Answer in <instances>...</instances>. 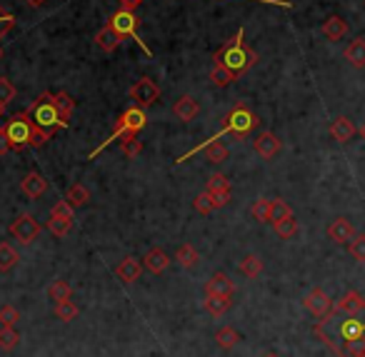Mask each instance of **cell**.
<instances>
[{
	"mask_svg": "<svg viewBox=\"0 0 365 357\" xmlns=\"http://www.w3.org/2000/svg\"><path fill=\"white\" fill-rule=\"evenodd\" d=\"M358 135H360V137H363V140H365V123H363V125H360V128H358Z\"/></svg>",
	"mask_w": 365,
	"mask_h": 357,
	"instance_id": "51",
	"label": "cell"
},
{
	"mask_svg": "<svg viewBox=\"0 0 365 357\" xmlns=\"http://www.w3.org/2000/svg\"><path fill=\"white\" fill-rule=\"evenodd\" d=\"M288 215H293V208H290V205H288L286 200L275 197V200H273V208H270V225L281 222L283 218H288Z\"/></svg>",
	"mask_w": 365,
	"mask_h": 357,
	"instance_id": "37",
	"label": "cell"
},
{
	"mask_svg": "<svg viewBox=\"0 0 365 357\" xmlns=\"http://www.w3.org/2000/svg\"><path fill=\"white\" fill-rule=\"evenodd\" d=\"M0 60H3V48H0Z\"/></svg>",
	"mask_w": 365,
	"mask_h": 357,
	"instance_id": "54",
	"label": "cell"
},
{
	"mask_svg": "<svg viewBox=\"0 0 365 357\" xmlns=\"http://www.w3.org/2000/svg\"><path fill=\"white\" fill-rule=\"evenodd\" d=\"M120 150H123L125 157H138L140 153H143V143L138 140V137H125V140H120Z\"/></svg>",
	"mask_w": 365,
	"mask_h": 357,
	"instance_id": "40",
	"label": "cell"
},
{
	"mask_svg": "<svg viewBox=\"0 0 365 357\" xmlns=\"http://www.w3.org/2000/svg\"><path fill=\"white\" fill-rule=\"evenodd\" d=\"M198 113H200V105H198L196 97L182 95V97H178L176 103H173V115H176L178 120H182V123H190V120H196Z\"/></svg>",
	"mask_w": 365,
	"mask_h": 357,
	"instance_id": "14",
	"label": "cell"
},
{
	"mask_svg": "<svg viewBox=\"0 0 365 357\" xmlns=\"http://www.w3.org/2000/svg\"><path fill=\"white\" fill-rule=\"evenodd\" d=\"M230 305H233V300L225 298V295H205V300H203V307H205L210 315H216V318L225 315V312L230 310Z\"/></svg>",
	"mask_w": 365,
	"mask_h": 357,
	"instance_id": "22",
	"label": "cell"
},
{
	"mask_svg": "<svg viewBox=\"0 0 365 357\" xmlns=\"http://www.w3.org/2000/svg\"><path fill=\"white\" fill-rule=\"evenodd\" d=\"M238 270H241V275H245L248 280H255L263 273V260L258 258V255H245V258L241 260Z\"/></svg>",
	"mask_w": 365,
	"mask_h": 357,
	"instance_id": "24",
	"label": "cell"
},
{
	"mask_svg": "<svg viewBox=\"0 0 365 357\" xmlns=\"http://www.w3.org/2000/svg\"><path fill=\"white\" fill-rule=\"evenodd\" d=\"M193 208H196L200 215H210L213 210H216V205H213V195H210L208 190H205V193H200V195H196Z\"/></svg>",
	"mask_w": 365,
	"mask_h": 357,
	"instance_id": "39",
	"label": "cell"
},
{
	"mask_svg": "<svg viewBox=\"0 0 365 357\" xmlns=\"http://www.w3.org/2000/svg\"><path fill=\"white\" fill-rule=\"evenodd\" d=\"M258 125H261V117L255 115V113L250 110L245 103H238L233 110L225 115V120H223V128L218 130V133L210 137V140H221L225 133H230V135H238V137H245L248 133H253Z\"/></svg>",
	"mask_w": 365,
	"mask_h": 357,
	"instance_id": "5",
	"label": "cell"
},
{
	"mask_svg": "<svg viewBox=\"0 0 365 357\" xmlns=\"http://www.w3.org/2000/svg\"><path fill=\"white\" fill-rule=\"evenodd\" d=\"M13 28H15V15L8 13L6 8L0 6V38H6L8 32L13 30Z\"/></svg>",
	"mask_w": 365,
	"mask_h": 357,
	"instance_id": "44",
	"label": "cell"
},
{
	"mask_svg": "<svg viewBox=\"0 0 365 357\" xmlns=\"http://www.w3.org/2000/svg\"><path fill=\"white\" fill-rule=\"evenodd\" d=\"M20 255L15 253L8 242H0V273H10L15 265H18Z\"/></svg>",
	"mask_w": 365,
	"mask_h": 357,
	"instance_id": "29",
	"label": "cell"
},
{
	"mask_svg": "<svg viewBox=\"0 0 365 357\" xmlns=\"http://www.w3.org/2000/svg\"><path fill=\"white\" fill-rule=\"evenodd\" d=\"M273 227H275V235H278L281 240H290V238H295V233H298V220H295L293 215H288L281 222H275Z\"/></svg>",
	"mask_w": 365,
	"mask_h": 357,
	"instance_id": "31",
	"label": "cell"
},
{
	"mask_svg": "<svg viewBox=\"0 0 365 357\" xmlns=\"http://www.w3.org/2000/svg\"><path fill=\"white\" fill-rule=\"evenodd\" d=\"M235 73H230L228 68H223V65H213L210 68V83L216 85V88H228V85L235 83Z\"/></svg>",
	"mask_w": 365,
	"mask_h": 357,
	"instance_id": "27",
	"label": "cell"
},
{
	"mask_svg": "<svg viewBox=\"0 0 365 357\" xmlns=\"http://www.w3.org/2000/svg\"><path fill=\"white\" fill-rule=\"evenodd\" d=\"M15 100V85L8 78H0V105H8Z\"/></svg>",
	"mask_w": 365,
	"mask_h": 357,
	"instance_id": "45",
	"label": "cell"
},
{
	"mask_svg": "<svg viewBox=\"0 0 365 357\" xmlns=\"http://www.w3.org/2000/svg\"><path fill=\"white\" fill-rule=\"evenodd\" d=\"M20 320V312L13 305H3L0 307V325L3 327H15V322Z\"/></svg>",
	"mask_w": 365,
	"mask_h": 357,
	"instance_id": "43",
	"label": "cell"
},
{
	"mask_svg": "<svg viewBox=\"0 0 365 357\" xmlns=\"http://www.w3.org/2000/svg\"><path fill=\"white\" fill-rule=\"evenodd\" d=\"M140 3H143V0H120V6L128 8V10H135V8L140 6Z\"/></svg>",
	"mask_w": 365,
	"mask_h": 357,
	"instance_id": "49",
	"label": "cell"
},
{
	"mask_svg": "<svg viewBox=\"0 0 365 357\" xmlns=\"http://www.w3.org/2000/svg\"><path fill=\"white\" fill-rule=\"evenodd\" d=\"M55 105H58V110H60V117L63 120H71V115H73V110H75V100H73L71 95H68L66 90H60V93H55Z\"/></svg>",
	"mask_w": 365,
	"mask_h": 357,
	"instance_id": "32",
	"label": "cell"
},
{
	"mask_svg": "<svg viewBox=\"0 0 365 357\" xmlns=\"http://www.w3.org/2000/svg\"><path fill=\"white\" fill-rule=\"evenodd\" d=\"M3 113H6V105H0V117H3Z\"/></svg>",
	"mask_w": 365,
	"mask_h": 357,
	"instance_id": "52",
	"label": "cell"
},
{
	"mask_svg": "<svg viewBox=\"0 0 365 357\" xmlns=\"http://www.w3.org/2000/svg\"><path fill=\"white\" fill-rule=\"evenodd\" d=\"M335 355L338 357H365V340H350V342H343L335 347Z\"/></svg>",
	"mask_w": 365,
	"mask_h": 357,
	"instance_id": "30",
	"label": "cell"
},
{
	"mask_svg": "<svg viewBox=\"0 0 365 357\" xmlns=\"http://www.w3.org/2000/svg\"><path fill=\"white\" fill-rule=\"evenodd\" d=\"M71 285L66 280H55L50 287H48V298L55 300V302H63V300H71Z\"/></svg>",
	"mask_w": 365,
	"mask_h": 357,
	"instance_id": "34",
	"label": "cell"
},
{
	"mask_svg": "<svg viewBox=\"0 0 365 357\" xmlns=\"http://www.w3.org/2000/svg\"><path fill=\"white\" fill-rule=\"evenodd\" d=\"M28 115L33 117V123L38 125L40 130H46L48 135H55L58 130L68 128V123L60 117V110H58V105H55V95H53V93L38 95V100L28 108Z\"/></svg>",
	"mask_w": 365,
	"mask_h": 357,
	"instance_id": "4",
	"label": "cell"
},
{
	"mask_svg": "<svg viewBox=\"0 0 365 357\" xmlns=\"http://www.w3.org/2000/svg\"><path fill=\"white\" fill-rule=\"evenodd\" d=\"M8 150H13V148H10V140H8L6 128H0V155H6Z\"/></svg>",
	"mask_w": 365,
	"mask_h": 357,
	"instance_id": "48",
	"label": "cell"
},
{
	"mask_svg": "<svg viewBox=\"0 0 365 357\" xmlns=\"http://www.w3.org/2000/svg\"><path fill=\"white\" fill-rule=\"evenodd\" d=\"M348 250H350V255L358 260V262H365V233L355 235V238L348 242Z\"/></svg>",
	"mask_w": 365,
	"mask_h": 357,
	"instance_id": "42",
	"label": "cell"
},
{
	"mask_svg": "<svg viewBox=\"0 0 365 357\" xmlns=\"http://www.w3.org/2000/svg\"><path fill=\"white\" fill-rule=\"evenodd\" d=\"M270 208H273V200H265V197H261V200L253 202L250 213H253V218L258 222H270Z\"/></svg>",
	"mask_w": 365,
	"mask_h": 357,
	"instance_id": "35",
	"label": "cell"
},
{
	"mask_svg": "<svg viewBox=\"0 0 365 357\" xmlns=\"http://www.w3.org/2000/svg\"><path fill=\"white\" fill-rule=\"evenodd\" d=\"M263 357H278V355H273V352H268V355H263Z\"/></svg>",
	"mask_w": 365,
	"mask_h": 357,
	"instance_id": "53",
	"label": "cell"
},
{
	"mask_svg": "<svg viewBox=\"0 0 365 357\" xmlns=\"http://www.w3.org/2000/svg\"><path fill=\"white\" fill-rule=\"evenodd\" d=\"M3 128H6V133H8L10 148L23 150L26 145L33 143V135H35V130H38V125L33 123V117L28 115V110H23V113H18V115L10 117Z\"/></svg>",
	"mask_w": 365,
	"mask_h": 357,
	"instance_id": "6",
	"label": "cell"
},
{
	"mask_svg": "<svg viewBox=\"0 0 365 357\" xmlns=\"http://www.w3.org/2000/svg\"><path fill=\"white\" fill-rule=\"evenodd\" d=\"M208 193H223V190H230V180L223 173H213L208 177V185H205Z\"/></svg>",
	"mask_w": 365,
	"mask_h": 357,
	"instance_id": "41",
	"label": "cell"
},
{
	"mask_svg": "<svg viewBox=\"0 0 365 357\" xmlns=\"http://www.w3.org/2000/svg\"><path fill=\"white\" fill-rule=\"evenodd\" d=\"M346 60L353 68H365V38H355L350 40V46L346 48Z\"/></svg>",
	"mask_w": 365,
	"mask_h": 357,
	"instance_id": "23",
	"label": "cell"
},
{
	"mask_svg": "<svg viewBox=\"0 0 365 357\" xmlns=\"http://www.w3.org/2000/svg\"><path fill=\"white\" fill-rule=\"evenodd\" d=\"M335 312H338V315H350V318L365 315V298L360 295V292L348 290L346 295L335 302Z\"/></svg>",
	"mask_w": 365,
	"mask_h": 357,
	"instance_id": "11",
	"label": "cell"
},
{
	"mask_svg": "<svg viewBox=\"0 0 365 357\" xmlns=\"http://www.w3.org/2000/svg\"><path fill=\"white\" fill-rule=\"evenodd\" d=\"M213 195V205H216V210L218 208H225L230 202V190H223V193H210Z\"/></svg>",
	"mask_w": 365,
	"mask_h": 357,
	"instance_id": "47",
	"label": "cell"
},
{
	"mask_svg": "<svg viewBox=\"0 0 365 357\" xmlns=\"http://www.w3.org/2000/svg\"><path fill=\"white\" fill-rule=\"evenodd\" d=\"M245 30H238L233 38L221 48V50L213 55V65H223V68H228L230 73L235 75H243V73H248L255 63H258V52L253 50L250 46H245Z\"/></svg>",
	"mask_w": 365,
	"mask_h": 357,
	"instance_id": "2",
	"label": "cell"
},
{
	"mask_svg": "<svg viewBox=\"0 0 365 357\" xmlns=\"http://www.w3.org/2000/svg\"><path fill=\"white\" fill-rule=\"evenodd\" d=\"M55 318L63 320V322H71V320L78 318V305L73 300H63V302H55Z\"/></svg>",
	"mask_w": 365,
	"mask_h": 357,
	"instance_id": "33",
	"label": "cell"
},
{
	"mask_svg": "<svg viewBox=\"0 0 365 357\" xmlns=\"http://www.w3.org/2000/svg\"><path fill=\"white\" fill-rule=\"evenodd\" d=\"M20 342V335L15 327H0V350H13Z\"/></svg>",
	"mask_w": 365,
	"mask_h": 357,
	"instance_id": "38",
	"label": "cell"
},
{
	"mask_svg": "<svg viewBox=\"0 0 365 357\" xmlns=\"http://www.w3.org/2000/svg\"><path fill=\"white\" fill-rule=\"evenodd\" d=\"M303 307H306L308 312H313L315 318H320V320L335 312V302H333L330 295H328L323 287H313V290L308 292L306 298H303Z\"/></svg>",
	"mask_w": 365,
	"mask_h": 357,
	"instance_id": "9",
	"label": "cell"
},
{
	"mask_svg": "<svg viewBox=\"0 0 365 357\" xmlns=\"http://www.w3.org/2000/svg\"><path fill=\"white\" fill-rule=\"evenodd\" d=\"M71 225L73 220H66V218H55V215H50V220H48V230H50L55 238H66L68 233H71Z\"/></svg>",
	"mask_w": 365,
	"mask_h": 357,
	"instance_id": "36",
	"label": "cell"
},
{
	"mask_svg": "<svg viewBox=\"0 0 365 357\" xmlns=\"http://www.w3.org/2000/svg\"><path fill=\"white\" fill-rule=\"evenodd\" d=\"M216 342L221 345L223 350H233L235 345L241 342V332L235 330V327H230V325H225V327H221L216 332Z\"/></svg>",
	"mask_w": 365,
	"mask_h": 357,
	"instance_id": "26",
	"label": "cell"
},
{
	"mask_svg": "<svg viewBox=\"0 0 365 357\" xmlns=\"http://www.w3.org/2000/svg\"><path fill=\"white\" fill-rule=\"evenodd\" d=\"M328 238L333 242H338V245H346L355 238V227L348 218H335V220L328 225Z\"/></svg>",
	"mask_w": 365,
	"mask_h": 357,
	"instance_id": "13",
	"label": "cell"
},
{
	"mask_svg": "<svg viewBox=\"0 0 365 357\" xmlns=\"http://www.w3.org/2000/svg\"><path fill=\"white\" fill-rule=\"evenodd\" d=\"M140 273H143V262L138 258H131V255L120 260V265H118V270H115V275L123 280L125 285H131V282L140 280Z\"/></svg>",
	"mask_w": 365,
	"mask_h": 357,
	"instance_id": "17",
	"label": "cell"
},
{
	"mask_svg": "<svg viewBox=\"0 0 365 357\" xmlns=\"http://www.w3.org/2000/svg\"><path fill=\"white\" fill-rule=\"evenodd\" d=\"M315 335L330 350H335L338 345L350 342V340H365V320L350 318V315L338 318V312H333V315H328L315 325Z\"/></svg>",
	"mask_w": 365,
	"mask_h": 357,
	"instance_id": "1",
	"label": "cell"
},
{
	"mask_svg": "<svg viewBox=\"0 0 365 357\" xmlns=\"http://www.w3.org/2000/svg\"><path fill=\"white\" fill-rule=\"evenodd\" d=\"M108 26H111L113 30H115L118 35H120V38H135V40H138V26H140V18L135 15V10L120 8V10H115V13L111 15ZM138 43H140V48H143V50L150 55V48L145 46L143 40H138Z\"/></svg>",
	"mask_w": 365,
	"mask_h": 357,
	"instance_id": "7",
	"label": "cell"
},
{
	"mask_svg": "<svg viewBox=\"0 0 365 357\" xmlns=\"http://www.w3.org/2000/svg\"><path fill=\"white\" fill-rule=\"evenodd\" d=\"M253 148H255V153L263 157V160H273V157L281 153V140H278L275 133L265 130V133H261V135L253 140Z\"/></svg>",
	"mask_w": 365,
	"mask_h": 357,
	"instance_id": "12",
	"label": "cell"
},
{
	"mask_svg": "<svg viewBox=\"0 0 365 357\" xmlns=\"http://www.w3.org/2000/svg\"><path fill=\"white\" fill-rule=\"evenodd\" d=\"M355 133H358V128H355L350 117H346V115H338L330 123V135H333V140H338V143H350Z\"/></svg>",
	"mask_w": 365,
	"mask_h": 357,
	"instance_id": "18",
	"label": "cell"
},
{
	"mask_svg": "<svg viewBox=\"0 0 365 357\" xmlns=\"http://www.w3.org/2000/svg\"><path fill=\"white\" fill-rule=\"evenodd\" d=\"M20 190H23L28 197L38 200V197H43V195L48 193V180L40 175V173H28V175L20 180Z\"/></svg>",
	"mask_w": 365,
	"mask_h": 357,
	"instance_id": "16",
	"label": "cell"
},
{
	"mask_svg": "<svg viewBox=\"0 0 365 357\" xmlns=\"http://www.w3.org/2000/svg\"><path fill=\"white\" fill-rule=\"evenodd\" d=\"M158 97H160V88H158L156 80H150V78H140L131 88V100H135V105H140V108L153 105Z\"/></svg>",
	"mask_w": 365,
	"mask_h": 357,
	"instance_id": "10",
	"label": "cell"
},
{
	"mask_svg": "<svg viewBox=\"0 0 365 357\" xmlns=\"http://www.w3.org/2000/svg\"><path fill=\"white\" fill-rule=\"evenodd\" d=\"M348 32V23L340 15H330V18L323 23V35H326V40H330V43H338V40L346 38Z\"/></svg>",
	"mask_w": 365,
	"mask_h": 357,
	"instance_id": "20",
	"label": "cell"
},
{
	"mask_svg": "<svg viewBox=\"0 0 365 357\" xmlns=\"http://www.w3.org/2000/svg\"><path fill=\"white\" fill-rule=\"evenodd\" d=\"M40 230H43V227H40V222L35 220L33 215H28V213L18 215V218L10 222V227H8V233L13 235L20 245H30V242L38 240Z\"/></svg>",
	"mask_w": 365,
	"mask_h": 357,
	"instance_id": "8",
	"label": "cell"
},
{
	"mask_svg": "<svg viewBox=\"0 0 365 357\" xmlns=\"http://www.w3.org/2000/svg\"><path fill=\"white\" fill-rule=\"evenodd\" d=\"M66 200L71 202L73 208H83L85 202L91 200V190L85 188L83 182H75V185H71V188H68Z\"/></svg>",
	"mask_w": 365,
	"mask_h": 357,
	"instance_id": "25",
	"label": "cell"
},
{
	"mask_svg": "<svg viewBox=\"0 0 365 357\" xmlns=\"http://www.w3.org/2000/svg\"><path fill=\"white\" fill-rule=\"evenodd\" d=\"M233 280L225 273H216L210 275V280L205 282V295H225V298H233Z\"/></svg>",
	"mask_w": 365,
	"mask_h": 357,
	"instance_id": "19",
	"label": "cell"
},
{
	"mask_svg": "<svg viewBox=\"0 0 365 357\" xmlns=\"http://www.w3.org/2000/svg\"><path fill=\"white\" fill-rule=\"evenodd\" d=\"M170 265V258L165 250H160V247H153V250H148L143 258V267L148 270V273L153 275H163L165 270H168Z\"/></svg>",
	"mask_w": 365,
	"mask_h": 357,
	"instance_id": "15",
	"label": "cell"
},
{
	"mask_svg": "<svg viewBox=\"0 0 365 357\" xmlns=\"http://www.w3.org/2000/svg\"><path fill=\"white\" fill-rule=\"evenodd\" d=\"M120 43H123V38H120V35H118V32L113 30L108 23H105V26L100 28L98 32H95V46H98L100 50H105V52H113L118 46H120Z\"/></svg>",
	"mask_w": 365,
	"mask_h": 357,
	"instance_id": "21",
	"label": "cell"
},
{
	"mask_svg": "<svg viewBox=\"0 0 365 357\" xmlns=\"http://www.w3.org/2000/svg\"><path fill=\"white\" fill-rule=\"evenodd\" d=\"M26 3H28L30 8H40L43 3H46V0H26Z\"/></svg>",
	"mask_w": 365,
	"mask_h": 357,
	"instance_id": "50",
	"label": "cell"
},
{
	"mask_svg": "<svg viewBox=\"0 0 365 357\" xmlns=\"http://www.w3.org/2000/svg\"><path fill=\"white\" fill-rule=\"evenodd\" d=\"M50 215H55V218H66V220H73V205L68 200H60L55 202V208L50 210Z\"/></svg>",
	"mask_w": 365,
	"mask_h": 357,
	"instance_id": "46",
	"label": "cell"
},
{
	"mask_svg": "<svg viewBox=\"0 0 365 357\" xmlns=\"http://www.w3.org/2000/svg\"><path fill=\"white\" fill-rule=\"evenodd\" d=\"M145 125H148V115H145V108H140V105H131V108H128L123 115L118 117L115 130L111 133V137H108V140H103V145H98V148L93 150L88 157L93 160V157L98 155V153H103V150L108 148L111 143H115V140H125V137H138V133H140Z\"/></svg>",
	"mask_w": 365,
	"mask_h": 357,
	"instance_id": "3",
	"label": "cell"
},
{
	"mask_svg": "<svg viewBox=\"0 0 365 357\" xmlns=\"http://www.w3.org/2000/svg\"><path fill=\"white\" fill-rule=\"evenodd\" d=\"M176 260H178V265L180 267H196L198 265V260H200V255H198V250L190 242H185V245L178 247V253H176Z\"/></svg>",
	"mask_w": 365,
	"mask_h": 357,
	"instance_id": "28",
	"label": "cell"
}]
</instances>
